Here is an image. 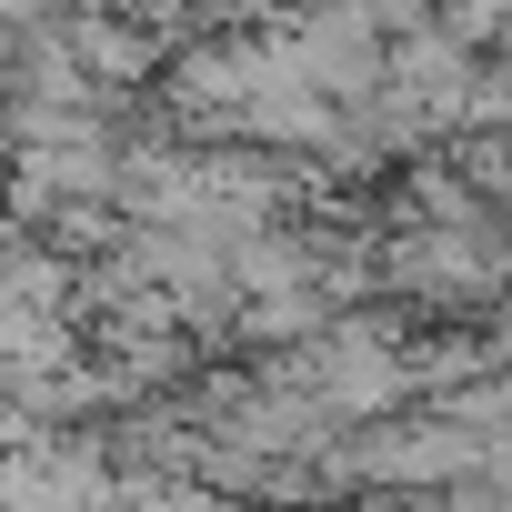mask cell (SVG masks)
I'll list each match as a JSON object with an SVG mask.
<instances>
[{"label": "cell", "instance_id": "6da1fadb", "mask_svg": "<svg viewBox=\"0 0 512 512\" xmlns=\"http://www.w3.org/2000/svg\"><path fill=\"white\" fill-rule=\"evenodd\" d=\"M282 61H292V81H302L312 101H332V111L382 101V31L362 21V0H342V11H302V21L282 31Z\"/></svg>", "mask_w": 512, "mask_h": 512}, {"label": "cell", "instance_id": "7a4b0ae2", "mask_svg": "<svg viewBox=\"0 0 512 512\" xmlns=\"http://www.w3.org/2000/svg\"><path fill=\"white\" fill-rule=\"evenodd\" d=\"M382 282H392L402 302H432V312H452V302H492V292L512 282V251H492V241H462V231H402V241L382 251Z\"/></svg>", "mask_w": 512, "mask_h": 512}, {"label": "cell", "instance_id": "3957f363", "mask_svg": "<svg viewBox=\"0 0 512 512\" xmlns=\"http://www.w3.org/2000/svg\"><path fill=\"white\" fill-rule=\"evenodd\" d=\"M61 31V51H71V71L91 81V91H131L151 61H161V41L141 31V21H101V11H71V21H51Z\"/></svg>", "mask_w": 512, "mask_h": 512}, {"label": "cell", "instance_id": "277c9868", "mask_svg": "<svg viewBox=\"0 0 512 512\" xmlns=\"http://www.w3.org/2000/svg\"><path fill=\"white\" fill-rule=\"evenodd\" d=\"M241 91H251V41H191L181 61H171V101L181 111H241Z\"/></svg>", "mask_w": 512, "mask_h": 512}, {"label": "cell", "instance_id": "5b68a950", "mask_svg": "<svg viewBox=\"0 0 512 512\" xmlns=\"http://www.w3.org/2000/svg\"><path fill=\"white\" fill-rule=\"evenodd\" d=\"M111 512H231V502L201 492L191 472H121L111 482Z\"/></svg>", "mask_w": 512, "mask_h": 512}, {"label": "cell", "instance_id": "8992f818", "mask_svg": "<svg viewBox=\"0 0 512 512\" xmlns=\"http://www.w3.org/2000/svg\"><path fill=\"white\" fill-rule=\"evenodd\" d=\"M452 131H462V141H502V131H512V61H502V71H472Z\"/></svg>", "mask_w": 512, "mask_h": 512}, {"label": "cell", "instance_id": "52a82bcc", "mask_svg": "<svg viewBox=\"0 0 512 512\" xmlns=\"http://www.w3.org/2000/svg\"><path fill=\"white\" fill-rule=\"evenodd\" d=\"M432 31H442L452 51H482V41H512V0H442V11H432Z\"/></svg>", "mask_w": 512, "mask_h": 512}, {"label": "cell", "instance_id": "ba28073f", "mask_svg": "<svg viewBox=\"0 0 512 512\" xmlns=\"http://www.w3.org/2000/svg\"><path fill=\"white\" fill-rule=\"evenodd\" d=\"M382 512H442V492H392Z\"/></svg>", "mask_w": 512, "mask_h": 512}, {"label": "cell", "instance_id": "9c48e42d", "mask_svg": "<svg viewBox=\"0 0 512 512\" xmlns=\"http://www.w3.org/2000/svg\"><path fill=\"white\" fill-rule=\"evenodd\" d=\"M0 372H11V362H0Z\"/></svg>", "mask_w": 512, "mask_h": 512}]
</instances>
